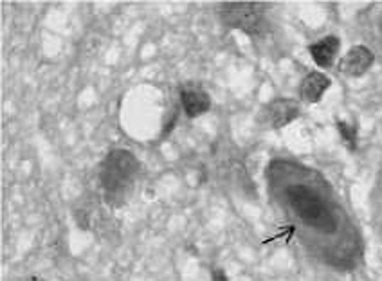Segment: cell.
I'll return each mask as SVG.
<instances>
[{"instance_id":"cell-9","label":"cell","mask_w":382,"mask_h":281,"mask_svg":"<svg viewBox=\"0 0 382 281\" xmlns=\"http://www.w3.org/2000/svg\"><path fill=\"white\" fill-rule=\"evenodd\" d=\"M211 281H228V276H226L224 270H215Z\"/></svg>"},{"instance_id":"cell-8","label":"cell","mask_w":382,"mask_h":281,"mask_svg":"<svg viewBox=\"0 0 382 281\" xmlns=\"http://www.w3.org/2000/svg\"><path fill=\"white\" fill-rule=\"evenodd\" d=\"M337 128H339L341 135H343L344 143H348V147L350 148H356V141H357L356 124L346 123V121H339V123H337Z\"/></svg>"},{"instance_id":"cell-6","label":"cell","mask_w":382,"mask_h":281,"mask_svg":"<svg viewBox=\"0 0 382 281\" xmlns=\"http://www.w3.org/2000/svg\"><path fill=\"white\" fill-rule=\"evenodd\" d=\"M341 49V42L337 36H327V38L319 40V42L310 46V54H312L314 62L319 67H332L337 58V53Z\"/></svg>"},{"instance_id":"cell-3","label":"cell","mask_w":382,"mask_h":281,"mask_svg":"<svg viewBox=\"0 0 382 281\" xmlns=\"http://www.w3.org/2000/svg\"><path fill=\"white\" fill-rule=\"evenodd\" d=\"M299 116V103L289 97H280L263 107L260 121L269 128H283Z\"/></svg>"},{"instance_id":"cell-1","label":"cell","mask_w":382,"mask_h":281,"mask_svg":"<svg viewBox=\"0 0 382 281\" xmlns=\"http://www.w3.org/2000/svg\"><path fill=\"white\" fill-rule=\"evenodd\" d=\"M139 171V162L128 150H114L101 164L100 181L107 196H123L134 184Z\"/></svg>"},{"instance_id":"cell-2","label":"cell","mask_w":382,"mask_h":281,"mask_svg":"<svg viewBox=\"0 0 382 281\" xmlns=\"http://www.w3.org/2000/svg\"><path fill=\"white\" fill-rule=\"evenodd\" d=\"M221 16L229 27L256 35L263 26L265 6L260 2H226L221 6Z\"/></svg>"},{"instance_id":"cell-7","label":"cell","mask_w":382,"mask_h":281,"mask_svg":"<svg viewBox=\"0 0 382 281\" xmlns=\"http://www.w3.org/2000/svg\"><path fill=\"white\" fill-rule=\"evenodd\" d=\"M182 107L188 117H198L209 110L211 100L202 89H186L182 92Z\"/></svg>"},{"instance_id":"cell-5","label":"cell","mask_w":382,"mask_h":281,"mask_svg":"<svg viewBox=\"0 0 382 281\" xmlns=\"http://www.w3.org/2000/svg\"><path fill=\"white\" fill-rule=\"evenodd\" d=\"M329 87L330 78L314 70V73H309L303 78L302 85H299V94H302V100L307 103H317L323 97V94L329 90Z\"/></svg>"},{"instance_id":"cell-4","label":"cell","mask_w":382,"mask_h":281,"mask_svg":"<svg viewBox=\"0 0 382 281\" xmlns=\"http://www.w3.org/2000/svg\"><path fill=\"white\" fill-rule=\"evenodd\" d=\"M375 62V56L368 47L364 46H356L351 47L346 54L339 62L341 73L346 74V76H363L368 70L371 69Z\"/></svg>"}]
</instances>
